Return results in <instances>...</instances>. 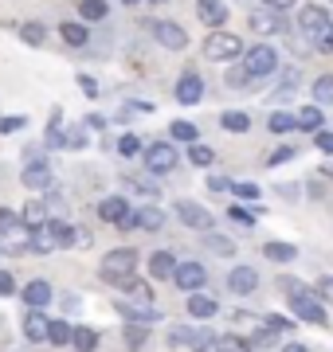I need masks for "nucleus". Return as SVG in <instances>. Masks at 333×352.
Listing matches in <instances>:
<instances>
[{
	"label": "nucleus",
	"instance_id": "3",
	"mask_svg": "<svg viewBox=\"0 0 333 352\" xmlns=\"http://www.w3.org/2000/svg\"><path fill=\"white\" fill-rule=\"evenodd\" d=\"M133 266H138V251H129V247H118V251H110L103 258V278L114 286L118 278L133 274Z\"/></svg>",
	"mask_w": 333,
	"mask_h": 352
},
{
	"label": "nucleus",
	"instance_id": "39",
	"mask_svg": "<svg viewBox=\"0 0 333 352\" xmlns=\"http://www.w3.org/2000/svg\"><path fill=\"white\" fill-rule=\"evenodd\" d=\"M231 192H235L239 200H251V204H255V200H259V192H263V188H259L255 180H244V184H231Z\"/></svg>",
	"mask_w": 333,
	"mask_h": 352
},
{
	"label": "nucleus",
	"instance_id": "56",
	"mask_svg": "<svg viewBox=\"0 0 333 352\" xmlns=\"http://www.w3.org/2000/svg\"><path fill=\"white\" fill-rule=\"evenodd\" d=\"M282 352H310L306 344H298V340H290V344H282Z\"/></svg>",
	"mask_w": 333,
	"mask_h": 352
},
{
	"label": "nucleus",
	"instance_id": "47",
	"mask_svg": "<svg viewBox=\"0 0 333 352\" xmlns=\"http://www.w3.org/2000/svg\"><path fill=\"white\" fill-rule=\"evenodd\" d=\"M208 192H216V196L219 192H231V180L228 176H208Z\"/></svg>",
	"mask_w": 333,
	"mask_h": 352
},
{
	"label": "nucleus",
	"instance_id": "17",
	"mask_svg": "<svg viewBox=\"0 0 333 352\" xmlns=\"http://www.w3.org/2000/svg\"><path fill=\"white\" fill-rule=\"evenodd\" d=\"M219 314V305L208 298V294H189V317H196V321H208V317H216Z\"/></svg>",
	"mask_w": 333,
	"mask_h": 352
},
{
	"label": "nucleus",
	"instance_id": "12",
	"mask_svg": "<svg viewBox=\"0 0 333 352\" xmlns=\"http://www.w3.org/2000/svg\"><path fill=\"white\" fill-rule=\"evenodd\" d=\"M259 286V274H255V266H235L228 274V289L231 294H239V298H247V294H255Z\"/></svg>",
	"mask_w": 333,
	"mask_h": 352
},
{
	"label": "nucleus",
	"instance_id": "7",
	"mask_svg": "<svg viewBox=\"0 0 333 352\" xmlns=\"http://www.w3.org/2000/svg\"><path fill=\"white\" fill-rule=\"evenodd\" d=\"M244 67L251 71V78H263V75H270V71L279 67V51L267 47V43H259V47L247 51V63Z\"/></svg>",
	"mask_w": 333,
	"mask_h": 352
},
{
	"label": "nucleus",
	"instance_id": "36",
	"mask_svg": "<svg viewBox=\"0 0 333 352\" xmlns=\"http://www.w3.org/2000/svg\"><path fill=\"white\" fill-rule=\"evenodd\" d=\"M193 349H196V352H219V349H216V333L196 329V333H193Z\"/></svg>",
	"mask_w": 333,
	"mask_h": 352
},
{
	"label": "nucleus",
	"instance_id": "44",
	"mask_svg": "<svg viewBox=\"0 0 333 352\" xmlns=\"http://www.w3.org/2000/svg\"><path fill=\"white\" fill-rule=\"evenodd\" d=\"M138 149H141V141L133 138V133H126V138L118 141V153H122V157H133V153H138Z\"/></svg>",
	"mask_w": 333,
	"mask_h": 352
},
{
	"label": "nucleus",
	"instance_id": "59",
	"mask_svg": "<svg viewBox=\"0 0 333 352\" xmlns=\"http://www.w3.org/2000/svg\"><path fill=\"white\" fill-rule=\"evenodd\" d=\"M122 4H141V0H122Z\"/></svg>",
	"mask_w": 333,
	"mask_h": 352
},
{
	"label": "nucleus",
	"instance_id": "35",
	"mask_svg": "<svg viewBox=\"0 0 333 352\" xmlns=\"http://www.w3.org/2000/svg\"><path fill=\"white\" fill-rule=\"evenodd\" d=\"M78 12H83V20H103L110 8H106V0H83V4H78Z\"/></svg>",
	"mask_w": 333,
	"mask_h": 352
},
{
	"label": "nucleus",
	"instance_id": "32",
	"mask_svg": "<svg viewBox=\"0 0 333 352\" xmlns=\"http://www.w3.org/2000/svg\"><path fill=\"white\" fill-rule=\"evenodd\" d=\"M47 344H71V325L67 321H47Z\"/></svg>",
	"mask_w": 333,
	"mask_h": 352
},
{
	"label": "nucleus",
	"instance_id": "22",
	"mask_svg": "<svg viewBox=\"0 0 333 352\" xmlns=\"http://www.w3.org/2000/svg\"><path fill=\"white\" fill-rule=\"evenodd\" d=\"M16 36L24 39V43H32V47H43V43H47V28L36 24V20H28V24L16 28Z\"/></svg>",
	"mask_w": 333,
	"mask_h": 352
},
{
	"label": "nucleus",
	"instance_id": "46",
	"mask_svg": "<svg viewBox=\"0 0 333 352\" xmlns=\"http://www.w3.org/2000/svg\"><path fill=\"white\" fill-rule=\"evenodd\" d=\"M279 286L294 298V294H306V286H302V278H279Z\"/></svg>",
	"mask_w": 333,
	"mask_h": 352
},
{
	"label": "nucleus",
	"instance_id": "29",
	"mask_svg": "<svg viewBox=\"0 0 333 352\" xmlns=\"http://www.w3.org/2000/svg\"><path fill=\"white\" fill-rule=\"evenodd\" d=\"M219 126L228 129V133H247V129H251V118L239 113V110H228L224 118H219Z\"/></svg>",
	"mask_w": 333,
	"mask_h": 352
},
{
	"label": "nucleus",
	"instance_id": "27",
	"mask_svg": "<svg viewBox=\"0 0 333 352\" xmlns=\"http://www.w3.org/2000/svg\"><path fill=\"white\" fill-rule=\"evenodd\" d=\"M59 36H63V43H71V47H83L90 39V32L83 24H75V20H67V24H59Z\"/></svg>",
	"mask_w": 333,
	"mask_h": 352
},
{
	"label": "nucleus",
	"instance_id": "25",
	"mask_svg": "<svg viewBox=\"0 0 333 352\" xmlns=\"http://www.w3.org/2000/svg\"><path fill=\"white\" fill-rule=\"evenodd\" d=\"M173 270H177V258L169 251H157L153 258H149V274L153 278H173Z\"/></svg>",
	"mask_w": 333,
	"mask_h": 352
},
{
	"label": "nucleus",
	"instance_id": "16",
	"mask_svg": "<svg viewBox=\"0 0 333 352\" xmlns=\"http://www.w3.org/2000/svg\"><path fill=\"white\" fill-rule=\"evenodd\" d=\"M325 126V113H321V106H302V110L294 113V129H306V133H318V129Z\"/></svg>",
	"mask_w": 333,
	"mask_h": 352
},
{
	"label": "nucleus",
	"instance_id": "50",
	"mask_svg": "<svg viewBox=\"0 0 333 352\" xmlns=\"http://www.w3.org/2000/svg\"><path fill=\"white\" fill-rule=\"evenodd\" d=\"M8 294H16V278L0 270V298H8Z\"/></svg>",
	"mask_w": 333,
	"mask_h": 352
},
{
	"label": "nucleus",
	"instance_id": "8",
	"mask_svg": "<svg viewBox=\"0 0 333 352\" xmlns=\"http://www.w3.org/2000/svg\"><path fill=\"white\" fill-rule=\"evenodd\" d=\"M204 282H208V270L200 263H177V270H173V286H180L184 294H196Z\"/></svg>",
	"mask_w": 333,
	"mask_h": 352
},
{
	"label": "nucleus",
	"instance_id": "23",
	"mask_svg": "<svg viewBox=\"0 0 333 352\" xmlns=\"http://www.w3.org/2000/svg\"><path fill=\"white\" fill-rule=\"evenodd\" d=\"M47 219H52L47 204H39V200H28L24 212H20V223H28V227H39V223H47Z\"/></svg>",
	"mask_w": 333,
	"mask_h": 352
},
{
	"label": "nucleus",
	"instance_id": "5",
	"mask_svg": "<svg viewBox=\"0 0 333 352\" xmlns=\"http://www.w3.org/2000/svg\"><path fill=\"white\" fill-rule=\"evenodd\" d=\"M98 215H103L106 223L122 227V231H129V227H138V223H133V212H129V204L122 200V196H106V200L98 204Z\"/></svg>",
	"mask_w": 333,
	"mask_h": 352
},
{
	"label": "nucleus",
	"instance_id": "26",
	"mask_svg": "<svg viewBox=\"0 0 333 352\" xmlns=\"http://www.w3.org/2000/svg\"><path fill=\"white\" fill-rule=\"evenodd\" d=\"M71 344H75L78 352H94L98 349V333L87 329V325H78V329H71Z\"/></svg>",
	"mask_w": 333,
	"mask_h": 352
},
{
	"label": "nucleus",
	"instance_id": "42",
	"mask_svg": "<svg viewBox=\"0 0 333 352\" xmlns=\"http://www.w3.org/2000/svg\"><path fill=\"white\" fill-rule=\"evenodd\" d=\"M193 333H196V329H189V325H177L173 333H169V344H193Z\"/></svg>",
	"mask_w": 333,
	"mask_h": 352
},
{
	"label": "nucleus",
	"instance_id": "1",
	"mask_svg": "<svg viewBox=\"0 0 333 352\" xmlns=\"http://www.w3.org/2000/svg\"><path fill=\"white\" fill-rule=\"evenodd\" d=\"M204 55L208 59H216V63H231V59H239L244 55V43H239V36H231V32H212V36L204 39Z\"/></svg>",
	"mask_w": 333,
	"mask_h": 352
},
{
	"label": "nucleus",
	"instance_id": "14",
	"mask_svg": "<svg viewBox=\"0 0 333 352\" xmlns=\"http://www.w3.org/2000/svg\"><path fill=\"white\" fill-rule=\"evenodd\" d=\"M20 180H24V188H32V192H43V188H52V168L43 161H32L20 173Z\"/></svg>",
	"mask_w": 333,
	"mask_h": 352
},
{
	"label": "nucleus",
	"instance_id": "55",
	"mask_svg": "<svg viewBox=\"0 0 333 352\" xmlns=\"http://www.w3.org/2000/svg\"><path fill=\"white\" fill-rule=\"evenodd\" d=\"M270 8H275V12H286V8H290V4H294V0H267Z\"/></svg>",
	"mask_w": 333,
	"mask_h": 352
},
{
	"label": "nucleus",
	"instance_id": "24",
	"mask_svg": "<svg viewBox=\"0 0 333 352\" xmlns=\"http://www.w3.org/2000/svg\"><path fill=\"white\" fill-rule=\"evenodd\" d=\"M133 223L145 227V231H161L165 227V212L161 208H141V212H133Z\"/></svg>",
	"mask_w": 333,
	"mask_h": 352
},
{
	"label": "nucleus",
	"instance_id": "43",
	"mask_svg": "<svg viewBox=\"0 0 333 352\" xmlns=\"http://www.w3.org/2000/svg\"><path fill=\"white\" fill-rule=\"evenodd\" d=\"M228 219H235L239 227H251V223H255V212H247V208H239V204H235V208L228 212Z\"/></svg>",
	"mask_w": 333,
	"mask_h": 352
},
{
	"label": "nucleus",
	"instance_id": "2",
	"mask_svg": "<svg viewBox=\"0 0 333 352\" xmlns=\"http://www.w3.org/2000/svg\"><path fill=\"white\" fill-rule=\"evenodd\" d=\"M290 314H294L298 321H306V325H325V321H330V314H325V305H321V298L314 289L290 298Z\"/></svg>",
	"mask_w": 333,
	"mask_h": 352
},
{
	"label": "nucleus",
	"instance_id": "18",
	"mask_svg": "<svg viewBox=\"0 0 333 352\" xmlns=\"http://www.w3.org/2000/svg\"><path fill=\"white\" fill-rule=\"evenodd\" d=\"M24 302H28V309H43V305L52 302V286H47L43 278L28 282V286H24Z\"/></svg>",
	"mask_w": 333,
	"mask_h": 352
},
{
	"label": "nucleus",
	"instance_id": "20",
	"mask_svg": "<svg viewBox=\"0 0 333 352\" xmlns=\"http://www.w3.org/2000/svg\"><path fill=\"white\" fill-rule=\"evenodd\" d=\"M24 337L28 340H47V317L39 314V309H32V314H24Z\"/></svg>",
	"mask_w": 333,
	"mask_h": 352
},
{
	"label": "nucleus",
	"instance_id": "15",
	"mask_svg": "<svg viewBox=\"0 0 333 352\" xmlns=\"http://www.w3.org/2000/svg\"><path fill=\"white\" fill-rule=\"evenodd\" d=\"M196 16H200L208 28H224L228 24V8H224L219 0H196Z\"/></svg>",
	"mask_w": 333,
	"mask_h": 352
},
{
	"label": "nucleus",
	"instance_id": "49",
	"mask_svg": "<svg viewBox=\"0 0 333 352\" xmlns=\"http://www.w3.org/2000/svg\"><path fill=\"white\" fill-rule=\"evenodd\" d=\"M126 340H129V344H145V325H126Z\"/></svg>",
	"mask_w": 333,
	"mask_h": 352
},
{
	"label": "nucleus",
	"instance_id": "60",
	"mask_svg": "<svg viewBox=\"0 0 333 352\" xmlns=\"http://www.w3.org/2000/svg\"><path fill=\"white\" fill-rule=\"evenodd\" d=\"M153 4H165V0H153Z\"/></svg>",
	"mask_w": 333,
	"mask_h": 352
},
{
	"label": "nucleus",
	"instance_id": "52",
	"mask_svg": "<svg viewBox=\"0 0 333 352\" xmlns=\"http://www.w3.org/2000/svg\"><path fill=\"white\" fill-rule=\"evenodd\" d=\"M314 289H318V298H325V302H333V278H321V282H318Z\"/></svg>",
	"mask_w": 333,
	"mask_h": 352
},
{
	"label": "nucleus",
	"instance_id": "45",
	"mask_svg": "<svg viewBox=\"0 0 333 352\" xmlns=\"http://www.w3.org/2000/svg\"><path fill=\"white\" fill-rule=\"evenodd\" d=\"M16 223H20V215L8 212V208H0V235H4V231H12Z\"/></svg>",
	"mask_w": 333,
	"mask_h": 352
},
{
	"label": "nucleus",
	"instance_id": "31",
	"mask_svg": "<svg viewBox=\"0 0 333 352\" xmlns=\"http://www.w3.org/2000/svg\"><path fill=\"white\" fill-rule=\"evenodd\" d=\"M189 161H193L196 168H208V164L216 161V153L208 149V145H200V141H193V145H189Z\"/></svg>",
	"mask_w": 333,
	"mask_h": 352
},
{
	"label": "nucleus",
	"instance_id": "57",
	"mask_svg": "<svg viewBox=\"0 0 333 352\" xmlns=\"http://www.w3.org/2000/svg\"><path fill=\"white\" fill-rule=\"evenodd\" d=\"M239 4H247V8H255V4H259V0H239Z\"/></svg>",
	"mask_w": 333,
	"mask_h": 352
},
{
	"label": "nucleus",
	"instance_id": "30",
	"mask_svg": "<svg viewBox=\"0 0 333 352\" xmlns=\"http://www.w3.org/2000/svg\"><path fill=\"white\" fill-rule=\"evenodd\" d=\"M314 106H333V75L314 78Z\"/></svg>",
	"mask_w": 333,
	"mask_h": 352
},
{
	"label": "nucleus",
	"instance_id": "38",
	"mask_svg": "<svg viewBox=\"0 0 333 352\" xmlns=\"http://www.w3.org/2000/svg\"><path fill=\"white\" fill-rule=\"evenodd\" d=\"M169 129H173V138H177V141H189V145H193V141L200 138V129H196L193 122H173Z\"/></svg>",
	"mask_w": 333,
	"mask_h": 352
},
{
	"label": "nucleus",
	"instance_id": "58",
	"mask_svg": "<svg viewBox=\"0 0 333 352\" xmlns=\"http://www.w3.org/2000/svg\"><path fill=\"white\" fill-rule=\"evenodd\" d=\"M325 176H333V164H325Z\"/></svg>",
	"mask_w": 333,
	"mask_h": 352
},
{
	"label": "nucleus",
	"instance_id": "41",
	"mask_svg": "<svg viewBox=\"0 0 333 352\" xmlns=\"http://www.w3.org/2000/svg\"><path fill=\"white\" fill-rule=\"evenodd\" d=\"M286 161H294V149H290V145H279V149H275V153L267 157L270 168H279V164H286Z\"/></svg>",
	"mask_w": 333,
	"mask_h": 352
},
{
	"label": "nucleus",
	"instance_id": "21",
	"mask_svg": "<svg viewBox=\"0 0 333 352\" xmlns=\"http://www.w3.org/2000/svg\"><path fill=\"white\" fill-rule=\"evenodd\" d=\"M263 254H267L270 263H294L298 247H294V243H279V239H275V243H267V247H263Z\"/></svg>",
	"mask_w": 333,
	"mask_h": 352
},
{
	"label": "nucleus",
	"instance_id": "11",
	"mask_svg": "<svg viewBox=\"0 0 333 352\" xmlns=\"http://www.w3.org/2000/svg\"><path fill=\"white\" fill-rule=\"evenodd\" d=\"M177 215H180V223L193 227V231H212V212L200 208V204H193V200H180L177 204Z\"/></svg>",
	"mask_w": 333,
	"mask_h": 352
},
{
	"label": "nucleus",
	"instance_id": "33",
	"mask_svg": "<svg viewBox=\"0 0 333 352\" xmlns=\"http://www.w3.org/2000/svg\"><path fill=\"white\" fill-rule=\"evenodd\" d=\"M270 133H290L294 129V113H286V110H275L270 113V122H267Z\"/></svg>",
	"mask_w": 333,
	"mask_h": 352
},
{
	"label": "nucleus",
	"instance_id": "28",
	"mask_svg": "<svg viewBox=\"0 0 333 352\" xmlns=\"http://www.w3.org/2000/svg\"><path fill=\"white\" fill-rule=\"evenodd\" d=\"M204 243H208V251L219 254V258H231V254H235V243H231L228 235H212V231H204Z\"/></svg>",
	"mask_w": 333,
	"mask_h": 352
},
{
	"label": "nucleus",
	"instance_id": "9",
	"mask_svg": "<svg viewBox=\"0 0 333 352\" xmlns=\"http://www.w3.org/2000/svg\"><path fill=\"white\" fill-rule=\"evenodd\" d=\"M247 24H251V32H263V36L286 32V20H282V12H275V8H251Z\"/></svg>",
	"mask_w": 333,
	"mask_h": 352
},
{
	"label": "nucleus",
	"instance_id": "51",
	"mask_svg": "<svg viewBox=\"0 0 333 352\" xmlns=\"http://www.w3.org/2000/svg\"><path fill=\"white\" fill-rule=\"evenodd\" d=\"M67 145H71V149H83V145H87V133H83V129H71V133H67Z\"/></svg>",
	"mask_w": 333,
	"mask_h": 352
},
{
	"label": "nucleus",
	"instance_id": "53",
	"mask_svg": "<svg viewBox=\"0 0 333 352\" xmlns=\"http://www.w3.org/2000/svg\"><path fill=\"white\" fill-rule=\"evenodd\" d=\"M78 87L87 90V98H94V94H98V82H94L90 75H78Z\"/></svg>",
	"mask_w": 333,
	"mask_h": 352
},
{
	"label": "nucleus",
	"instance_id": "13",
	"mask_svg": "<svg viewBox=\"0 0 333 352\" xmlns=\"http://www.w3.org/2000/svg\"><path fill=\"white\" fill-rule=\"evenodd\" d=\"M204 98V78L200 75H180V82H177V102H184V106H196V102Z\"/></svg>",
	"mask_w": 333,
	"mask_h": 352
},
{
	"label": "nucleus",
	"instance_id": "37",
	"mask_svg": "<svg viewBox=\"0 0 333 352\" xmlns=\"http://www.w3.org/2000/svg\"><path fill=\"white\" fill-rule=\"evenodd\" d=\"M224 78H228V87H247V82H251V71H247L244 63H231Z\"/></svg>",
	"mask_w": 333,
	"mask_h": 352
},
{
	"label": "nucleus",
	"instance_id": "54",
	"mask_svg": "<svg viewBox=\"0 0 333 352\" xmlns=\"http://www.w3.org/2000/svg\"><path fill=\"white\" fill-rule=\"evenodd\" d=\"M318 47H321V51H333V28L325 32V36H318Z\"/></svg>",
	"mask_w": 333,
	"mask_h": 352
},
{
	"label": "nucleus",
	"instance_id": "6",
	"mask_svg": "<svg viewBox=\"0 0 333 352\" xmlns=\"http://www.w3.org/2000/svg\"><path fill=\"white\" fill-rule=\"evenodd\" d=\"M298 28H302L310 39H318V36H325V32L333 28V20H330V12H325V8H318V4H306V8L298 12Z\"/></svg>",
	"mask_w": 333,
	"mask_h": 352
},
{
	"label": "nucleus",
	"instance_id": "4",
	"mask_svg": "<svg viewBox=\"0 0 333 352\" xmlns=\"http://www.w3.org/2000/svg\"><path fill=\"white\" fill-rule=\"evenodd\" d=\"M145 168H149V173H157V176L173 173V168H177V149H173L169 141L149 145V149H145Z\"/></svg>",
	"mask_w": 333,
	"mask_h": 352
},
{
	"label": "nucleus",
	"instance_id": "10",
	"mask_svg": "<svg viewBox=\"0 0 333 352\" xmlns=\"http://www.w3.org/2000/svg\"><path fill=\"white\" fill-rule=\"evenodd\" d=\"M153 36H157V43L169 47V51H184V47H189V32H184L180 24H173V20H157Z\"/></svg>",
	"mask_w": 333,
	"mask_h": 352
},
{
	"label": "nucleus",
	"instance_id": "34",
	"mask_svg": "<svg viewBox=\"0 0 333 352\" xmlns=\"http://www.w3.org/2000/svg\"><path fill=\"white\" fill-rule=\"evenodd\" d=\"M216 349H219V352H251V344H247L244 337L228 333V337H216Z\"/></svg>",
	"mask_w": 333,
	"mask_h": 352
},
{
	"label": "nucleus",
	"instance_id": "48",
	"mask_svg": "<svg viewBox=\"0 0 333 352\" xmlns=\"http://www.w3.org/2000/svg\"><path fill=\"white\" fill-rule=\"evenodd\" d=\"M314 145H318L321 153H333V133H325V129H318V133H314Z\"/></svg>",
	"mask_w": 333,
	"mask_h": 352
},
{
	"label": "nucleus",
	"instance_id": "40",
	"mask_svg": "<svg viewBox=\"0 0 333 352\" xmlns=\"http://www.w3.org/2000/svg\"><path fill=\"white\" fill-rule=\"evenodd\" d=\"M28 118L24 113H8V118H0V133H16V129H24Z\"/></svg>",
	"mask_w": 333,
	"mask_h": 352
},
{
	"label": "nucleus",
	"instance_id": "19",
	"mask_svg": "<svg viewBox=\"0 0 333 352\" xmlns=\"http://www.w3.org/2000/svg\"><path fill=\"white\" fill-rule=\"evenodd\" d=\"M118 314L126 317L129 325H153L157 317H161L153 305H118Z\"/></svg>",
	"mask_w": 333,
	"mask_h": 352
}]
</instances>
